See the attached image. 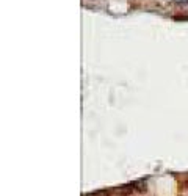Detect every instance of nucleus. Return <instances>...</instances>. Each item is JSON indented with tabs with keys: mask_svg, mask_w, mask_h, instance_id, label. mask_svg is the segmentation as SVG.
<instances>
[{
	"mask_svg": "<svg viewBox=\"0 0 188 196\" xmlns=\"http://www.w3.org/2000/svg\"><path fill=\"white\" fill-rule=\"evenodd\" d=\"M176 2H177V3H186L188 0H176Z\"/></svg>",
	"mask_w": 188,
	"mask_h": 196,
	"instance_id": "1",
	"label": "nucleus"
}]
</instances>
